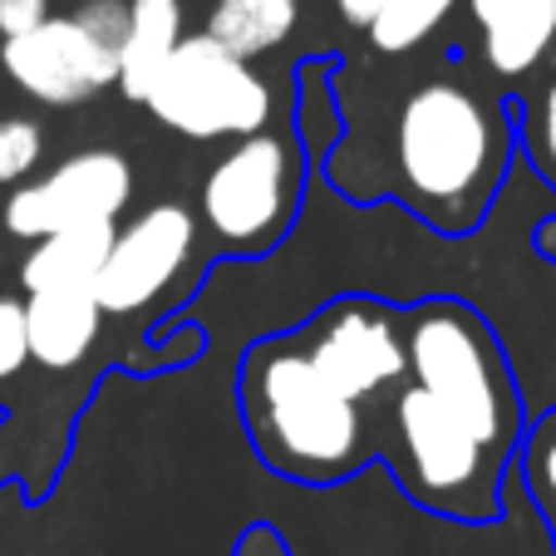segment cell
I'll use <instances>...</instances> for the list:
<instances>
[{
	"mask_svg": "<svg viewBox=\"0 0 556 556\" xmlns=\"http://www.w3.org/2000/svg\"><path fill=\"white\" fill-rule=\"evenodd\" d=\"M400 202L448 237L478 227L507 168V118L463 79H424L400 99L389 128Z\"/></svg>",
	"mask_w": 556,
	"mask_h": 556,
	"instance_id": "1",
	"label": "cell"
},
{
	"mask_svg": "<svg viewBox=\"0 0 556 556\" xmlns=\"http://www.w3.org/2000/svg\"><path fill=\"white\" fill-rule=\"evenodd\" d=\"M242 414L266 468L295 483H340L375 448L365 409L320 379L301 336L266 340L247 355Z\"/></svg>",
	"mask_w": 556,
	"mask_h": 556,
	"instance_id": "2",
	"label": "cell"
},
{
	"mask_svg": "<svg viewBox=\"0 0 556 556\" xmlns=\"http://www.w3.org/2000/svg\"><path fill=\"white\" fill-rule=\"evenodd\" d=\"M404 379L419 384L448 419L497 458H513L522 433L513 369L478 311L458 301H429L404 320Z\"/></svg>",
	"mask_w": 556,
	"mask_h": 556,
	"instance_id": "3",
	"label": "cell"
},
{
	"mask_svg": "<svg viewBox=\"0 0 556 556\" xmlns=\"http://www.w3.org/2000/svg\"><path fill=\"white\" fill-rule=\"evenodd\" d=\"M389 458H394V478L429 513H497V483L507 463L488 453L458 419H448L419 384H400L389 400Z\"/></svg>",
	"mask_w": 556,
	"mask_h": 556,
	"instance_id": "4",
	"label": "cell"
},
{
	"mask_svg": "<svg viewBox=\"0 0 556 556\" xmlns=\"http://www.w3.org/2000/svg\"><path fill=\"white\" fill-rule=\"evenodd\" d=\"M128 35V0H94L70 15L0 40V70L21 94L50 109H74L118 85V50Z\"/></svg>",
	"mask_w": 556,
	"mask_h": 556,
	"instance_id": "5",
	"label": "cell"
},
{
	"mask_svg": "<svg viewBox=\"0 0 556 556\" xmlns=\"http://www.w3.org/2000/svg\"><path fill=\"white\" fill-rule=\"evenodd\" d=\"M143 109L182 138H252L271 124L276 94L247 60L227 54L207 35H182L168 70L148 89Z\"/></svg>",
	"mask_w": 556,
	"mask_h": 556,
	"instance_id": "6",
	"label": "cell"
},
{
	"mask_svg": "<svg viewBox=\"0 0 556 556\" xmlns=\"http://www.w3.org/2000/svg\"><path fill=\"white\" fill-rule=\"evenodd\" d=\"M301 202V143L262 128L237 138L202 178V222L231 252H266L281 242Z\"/></svg>",
	"mask_w": 556,
	"mask_h": 556,
	"instance_id": "7",
	"label": "cell"
},
{
	"mask_svg": "<svg viewBox=\"0 0 556 556\" xmlns=\"http://www.w3.org/2000/svg\"><path fill=\"white\" fill-rule=\"evenodd\" d=\"M128 198H134V163L114 148H85V153L60 157L40 178H25L0 202V217H5L11 237L45 242V237L70 227L118 222Z\"/></svg>",
	"mask_w": 556,
	"mask_h": 556,
	"instance_id": "8",
	"label": "cell"
},
{
	"mask_svg": "<svg viewBox=\"0 0 556 556\" xmlns=\"http://www.w3.org/2000/svg\"><path fill=\"white\" fill-rule=\"evenodd\" d=\"M326 384L365 409L369 400L404 384V326L379 301H340L301 336Z\"/></svg>",
	"mask_w": 556,
	"mask_h": 556,
	"instance_id": "9",
	"label": "cell"
},
{
	"mask_svg": "<svg viewBox=\"0 0 556 556\" xmlns=\"http://www.w3.org/2000/svg\"><path fill=\"white\" fill-rule=\"evenodd\" d=\"M198 252V217L182 202H157L134 222L114 227L104 271L94 281V301L104 315H134L153 305Z\"/></svg>",
	"mask_w": 556,
	"mask_h": 556,
	"instance_id": "10",
	"label": "cell"
},
{
	"mask_svg": "<svg viewBox=\"0 0 556 556\" xmlns=\"http://www.w3.org/2000/svg\"><path fill=\"white\" fill-rule=\"evenodd\" d=\"M483 30V60L503 79H522L556 40V0H468Z\"/></svg>",
	"mask_w": 556,
	"mask_h": 556,
	"instance_id": "11",
	"label": "cell"
},
{
	"mask_svg": "<svg viewBox=\"0 0 556 556\" xmlns=\"http://www.w3.org/2000/svg\"><path fill=\"white\" fill-rule=\"evenodd\" d=\"M104 311L94 291H35L25 295V345L45 369H74L99 345Z\"/></svg>",
	"mask_w": 556,
	"mask_h": 556,
	"instance_id": "12",
	"label": "cell"
},
{
	"mask_svg": "<svg viewBox=\"0 0 556 556\" xmlns=\"http://www.w3.org/2000/svg\"><path fill=\"white\" fill-rule=\"evenodd\" d=\"M118 222H99V227H70L54 231L45 242H30L21 262L25 295L35 291H94L99 271H104L109 242H114Z\"/></svg>",
	"mask_w": 556,
	"mask_h": 556,
	"instance_id": "13",
	"label": "cell"
},
{
	"mask_svg": "<svg viewBox=\"0 0 556 556\" xmlns=\"http://www.w3.org/2000/svg\"><path fill=\"white\" fill-rule=\"evenodd\" d=\"M182 0H128V35L118 50V89L143 104L157 74L168 70L173 50L182 45Z\"/></svg>",
	"mask_w": 556,
	"mask_h": 556,
	"instance_id": "14",
	"label": "cell"
},
{
	"mask_svg": "<svg viewBox=\"0 0 556 556\" xmlns=\"http://www.w3.org/2000/svg\"><path fill=\"white\" fill-rule=\"evenodd\" d=\"M301 21V0H217L207 15V40H217L237 60H262L281 50Z\"/></svg>",
	"mask_w": 556,
	"mask_h": 556,
	"instance_id": "15",
	"label": "cell"
},
{
	"mask_svg": "<svg viewBox=\"0 0 556 556\" xmlns=\"http://www.w3.org/2000/svg\"><path fill=\"white\" fill-rule=\"evenodd\" d=\"M453 11H458V0H379V11L365 35L379 54H409V50H419Z\"/></svg>",
	"mask_w": 556,
	"mask_h": 556,
	"instance_id": "16",
	"label": "cell"
},
{
	"mask_svg": "<svg viewBox=\"0 0 556 556\" xmlns=\"http://www.w3.org/2000/svg\"><path fill=\"white\" fill-rule=\"evenodd\" d=\"M522 468H527V488H532L536 507H542L546 527H552V542H556V414H546V419L527 433Z\"/></svg>",
	"mask_w": 556,
	"mask_h": 556,
	"instance_id": "17",
	"label": "cell"
},
{
	"mask_svg": "<svg viewBox=\"0 0 556 556\" xmlns=\"http://www.w3.org/2000/svg\"><path fill=\"white\" fill-rule=\"evenodd\" d=\"M45 157V128L35 118H0V188H21Z\"/></svg>",
	"mask_w": 556,
	"mask_h": 556,
	"instance_id": "18",
	"label": "cell"
},
{
	"mask_svg": "<svg viewBox=\"0 0 556 556\" xmlns=\"http://www.w3.org/2000/svg\"><path fill=\"white\" fill-rule=\"evenodd\" d=\"M25 359H30V345H25V301L0 295V384L21 375Z\"/></svg>",
	"mask_w": 556,
	"mask_h": 556,
	"instance_id": "19",
	"label": "cell"
},
{
	"mask_svg": "<svg viewBox=\"0 0 556 556\" xmlns=\"http://www.w3.org/2000/svg\"><path fill=\"white\" fill-rule=\"evenodd\" d=\"M527 134H532V153L546 173L556 178V79L532 99V114H527Z\"/></svg>",
	"mask_w": 556,
	"mask_h": 556,
	"instance_id": "20",
	"label": "cell"
},
{
	"mask_svg": "<svg viewBox=\"0 0 556 556\" xmlns=\"http://www.w3.org/2000/svg\"><path fill=\"white\" fill-rule=\"evenodd\" d=\"M45 15H50V0H0V40L40 25Z\"/></svg>",
	"mask_w": 556,
	"mask_h": 556,
	"instance_id": "21",
	"label": "cell"
},
{
	"mask_svg": "<svg viewBox=\"0 0 556 556\" xmlns=\"http://www.w3.org/2000/svg\"><path fill=\"white\" fill-rule=\"evenodd\" d=\"M237 556H286V542L271 527H252V532L237 542Z\"/></svg>",
	"mask_w": 556,
	"mask_h": 556,
	"instance_id": "22",
	"label": "cell"
},
{
	"mask_svg": "<svg viewBox=\"0 0 556 556\" xmlns=\"http://www.w3.org/2000/svg\"><path fill=\"white\" fill-rule=\"evenodd\" d=\"M375 11H379V0H336V15L350 25V30H369Z\"/></svg>",
	"mask_w": 556,
	"mask_h": 556,
	"instance_id": "23",
	"label": "cell"
},
{
	"mask_svg": "<svg viewBox=\"0 0 556 556\" xmlns=\"http://www.w3.org/2000/svg\"><path fill=\"white\" fill-rule=\"evenodd\" d=\"M70 5H94V0H70Z\"/></svg>",
	"mask_w": 556,
	"mask_h": 556,
	"instance_id": "24",
	"label": "cell"
}]
</instances>
